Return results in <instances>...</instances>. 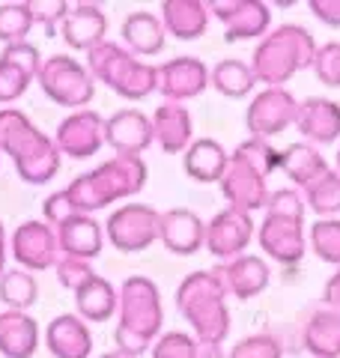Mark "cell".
Returning a JSON list of instances; mask_svg holds the SVG:
<instances>
[{"label": "cell", "mask_w": 340, "mask_h": 358, "mask_svg": "<svg viewBox=\"0 0 340 358\" xmlns=\"http://www.w3.org/2000/svg\"><path fill=\"white\" fill-rule=\"evenodd\" d=\"M69 3L66 0H30V15H33V24H42L48 33H54V24L69 15Z\"/></svg>", "instance_id": "b9f144b4"}, {"label": "cell", "mask_w": 340, "mask_h": 358, "mask_svg": "<svg viewBox=\"0 0 340 358\" xmlns=\"http://www.w3.org/2000/svg\"><path fill=\"white\" fill-rule=\"evenodd\" d=\"M313 72L325 87H340V42H325L316 51Z\"/></svg>", "instance_id": "ab89813d"}, {"label": "cell", "mask_w": 340, "mask_h": 358, "mask_svg": "<svg viewBox=\"0 0 340 358\" xmlns=\"http://www.w3.org/2000/svg\"><path fill=\"white\" fill-rule=\"evenodd\" d=\"M260 248L266 251L281 266H296L304 251H308V236H304V218L283 215V212H266V218L257 227Z\"/></svg>", "instance_id": "8fae6325"}, {"label": "cell", "mask_w": 340, "mask_h": 358, "mask_svg": "<svg viewBox=\"0 0 340 358\" xmlns=\"http://www.w3.org/2000/svg\"><path fill=\"white\" fill-rule=\"evenodd\" d=\"M162 24L170 36L183 42L200 39L209 27V3H200V0H164Z\"/></svg>", "instance_id": "4316f807"}, {"label": "cell", "mask_w": 340, "mask_h": 358, "mask_svg": "<svg viewBox=\"0 0 340 358\" xmlns=\"http://www.w3.org/2000/svg\"><path fill=\"white\" fill-rule=\"evenodd\" d=\"M209 87V69L197 57H176L158 66V93L167 102H188Z\"/></svg>", "instance_id": "e0dca14e"}, {"label": "cell", "mask_w": 340, "mask_h": 358, "mask_svg": "<svg viewBox=\"0 0 340 358\" xmlns=\"http://www.w3.org/2000/svg\"><path fill=\"white\" fill-rule=\"evenodd\" d=\"M75 305H78V317L87 322H105L113 317V310L120 305V293L113 289L108 278L93 275L90 281L75 293Z\"/></svg>", "instance_id": "1f68e13d"}, {"label": "cell", "mask_w": 340, "mask_h": 358, "mask_svg": "<svg viewBox=\"0 0 340 358\" xmlns=\"http://www.w3.org/2000/svg\"><path fill=\"white\" fill-rule=\"evenodd\" d=\"M13 257L18 260V268L27 272H42L60 260V242L57 230L48 221H24L13 233Z\"/></svg>", "instance_id": "5bb4252c"}, {"label": "cell", "mask_w": 340, "mask_h": 358, "mask_svg": "<svg viewBox=\"0 0 340 358\" xmlns=\"http://www.w3.org/2000/svg\"><path fill=\"white\" fill-rule=\"evenodd\" d=\"M209 84L218 90L221 96L227 99H242L254 90L257 78H254V69L251 63H242V60H221L212 66L209 72Z\"/></svg>", "instance_id": "d6a6232c"}, {"label": "cell", "mask_w": 340, "mask_h": 358, "mask_svg": "<svg viewBox=\"0 0 340 358\" xmlns=\"http://www.w3.org/2000/svg\"><path fill=\"white\" fill-rule=\"evenodd\" d=\"M278 167H281V152L271 150L269 141L248 138L230 155V164H227L221 176V194L233 209L248 212V215L257 209H266L271 194L266 179Z\"/></svg>", "instance_id": "7a4b0ae2"}, {"label": "cell", "mask_w": 340, "mask_h": 358, "mask_svg": "<svg viewBox=\"0 0 340 358\" xmlns=\"http://www.w3.org/2000/svg\"><path fill=\"white\" fill-rule=\"evenodd\" d=\"M302 343L313 358H340V310L320 308L304 322Z\"/></svg>", "instance_id": "83f0119b"}, {"label": "cell", "mask_w": 340, "mask_h": 358, "mask_svg": "<svg viewBox=\"0 0 340 358\" xmlns=\"http://www.w3.org/2000/svg\"><path fill=\"white\" fill-rule=\"evenodd\" d=\"M57 150L69 159H90L105 143V117L93 108L75 110L57 126Z\"/></svg>", "instance_id": "9a60e30c"}, {"label": "cell", "mask_w": 340, "mask_h": 358, "mask_svg": "<svg viewBox=\"0 0 340 358\" xmlns=\"http://www.w3.org/2000/svg\"><path fill=\"white\" fill-rule=\"evenodd\" d=\"M42 209H45V221H48L51 227H57L60 221H66L69 215H75V206H72V200H69V194H66V192L51 194V197L42 203Z\"/></svg>", "instance_id": "7bdbcfd3"}, {"label": "cell", "mask_w": 340, "mask_h": 358, "mask_svg": "<svg viewBox=\"0 0 340 358\" xmlns=\"http://www.w3.org/2000/svg\"><path fill=\"white\" fill-rule=\"evenodd\" d=\"M215 275L221 278L227 296H236V299H242V301L260 296L269 287V281H271L269 263L263 260V257H257V254L236 257V260H230V263H224V266L215 268Z\"/></svg>", "instance_id": "ffe728a7"}, {"label": "cell", "mask_w": 340, "mask_h": 358, "mask_svg": "<svg viewBox=\"0 0 340 358\" xmlns=\"http://www.w3.org/2000/svg\"><path fill=\"white\" fill-rule=\"evenodd\" d=\"M209 13L224 24L227 42L266 36L271 24V9L263 0H212Z\"/></svg>", "instance_id": "4fadbf2b"}, {"label": "cell", "mask_w": 340, "mask_h": 358, "mask_svg": "<svg viewBox=\"0 0 340 358\" xmlns=\"http://www.w3.org/2000/svg\"><path fill=\"white\" fill-rule=\"evenodd\" d=\"M143 185H146V162L141 155H113V159L101 162L96 171L81 173L63 192L69 194L75 212L87 215V212L111 206L113 200L143 192Z\"/></svg>", "instance_id": "277c9868"}, {"label": "cell", "mask_w": 340, "mask_h": 358, "mask_svg": "<svg viewBox=\"0 0 340 358\" xmlns=\"http://www.w3.org/2000/svg\"><path fill=\"white\" fill-rule=\"evenodd\" d=\"M153 141V117H146L143 110L126 108L105 120V143L117 155H141Z\"/></svg>", "instance_id": "ac0fdd59"}, {"label": "cell", "mask_w": 340, "mask_h": 358, "mask_svg": "<svg viewBox=\"0 0 340 358\" xmlns=\"http://www.w3.org/2000/svg\"><path fill=\"white\" fill-rule=\"evenodd\" d=\"M254 227L257 224L248 212L227 206L206 224V245H203V248H206L212 257H218V260L230 263L236 257H242L245 248L251 245Z\"/></svg>", "instance_id": "7c38bea8"}, {"label": "cell", "mask_w": 340, "mask_h": 358, "mask_svg": "<svg viewBox=\"0 0 340 358\" xmlns=\"http://www.w3.org/2000/svg\"><path fill=\"white\" fill-rule=\"evenodd\" d=\"M3 263H6V233H3V224H0V275L6 272Z\"/></svg>", "instance_id": "bcb514c9"}, {"label": "cell", "mask_w": 340, "mask_h": 358, "mask_svg": "<svg viewBox=\"0 0 340 358\" xmlns=\"http://www.w3.org/2000/svg\"><path fill=\"white\" fill-rule=\"evenodd\" d=\"M316 39L308 27L302 24H281L271 33H266L254 48L251 69L257 84L266 87H283L296 72L313 69L316 60Z\"/></svg>", "instance_id": "5b68a950"}, {"label": "cell", "mask_w": 340, "mask_h": 358, "mask_svg": "<svg viewBox=\"0 0 340 358\" xmlns=\"http://www.w3.org/2000/svg\"><path fill=\"white\" fill-rule=\"evenodd\" d=\"M302 194H304L308 209H313L320 218L340 215V173L337 171H325L320 179H313Z\"/></svg>", "instance_id": "e575fe53"}, {"label": "cell", "mask_w": 340, "mask_h": 358, "mask_svg": "<svg viewBox=\"0 0 340 358\" xmlns=\"http://www.w3.org/2000/svg\"><path fill=\"white\" fill-rule=\"evenodd\" d=\"M334 164H337V173H340V147H337V155H334Z\"/></svg>", "instance_id": "c3c4849f"}, {"label": "cell", "mask_w": 340, "mask_h": 358, "mask_svg": "<svg viewBox=\"0 0 340 358\" xmlns=\"http://www.w3.org/2000/svg\"><path fill=\"white\" fill-rule=\"evenodd\" d=\"M158 221H162V212H155L153 206L126 203L117 212H111V218L105 224L108 242L117 251H126V254L143 251L153 242H158Z\"/></svg>", "instance_id": "30bf717a"}, {"label": "cell", "mask_w": 340, "mask_h": 358, "mask_svg": "<svg viewBox=\"0 0 340 358\" xmlns=\"http://www.w3.org/2000/svg\"><path fill=\"white\" fill-rule=\"evenodd\" d=\"M153 358H224L221 346L200 343L194 334L167 331L153 343Z\"/></svg>", "instance_id": "836d02e7"}, {"label": "cell", "mask_w": 340, "mask_h": 358, "mask_svg": "<svg viewBox=\"0 0 340 358\" xmlns=\"http://www.w3.org/2000/svg\"><path fill=\"white\" fill-rule=\"evenodd\" d=\"M162 326H164V308L155 281L143 275L126 278L120 287V322L117 331H113L117 350L132 358L143 355L162 338Z\"/></svg>", "instance_id": "6da1fadb"}, {"label": "cell", "mask_w": 340, "mask_h": 358, "mask_svg": "<svg viewBox=\"0 0 340 358\" xmlns=\"http://www.w3.org/2000/svg\"><path fill=\"white\" fill-rule=\"evenodd\" d=\"M39 346V326L27 310L0 313V355L6 358H33Z\"/></svg>", "instance_id": "484cf974"}, {"label": "cell", "mask_w": 340, "mask_h": 358, "mask_svg": "<svg viewBox=\"0 0 340 358\" xmlns=\"http://www.w3.org/2000/svg\"><path fill=\"white\" fill-rule=\"evenodd\" d=\"M176 308L200 343L221 346L227 341L230 334L227 289L215 272H191L176 289Z\"/></svg>", "instance_id": "8992f818"}, {"label": "cell", "mask_w": 340, "mask_h": 358, "mask_svg": "<svg viewBox=\"0 0 340 358\" xmlns=\"http://www.w3.org/2000/svg\"><path fill=\"white\" fill-rule=\"evenodd\" d=\"M323 301H325V308L340 310V268H334V275L325 281V287H323Z\"/></svg>", "instance_id": "f6af8a7d"}, {"label": "cell", "mask_w": 340, "mask_h": 358, "mask_svg": "<svg viewBox=\"0 0 340 358\" xmlns=\"http://www.w3.org/2000/svg\"><path fill=\"white\" fill-rule=\"evenodd\" d=\"M283 176L292 179V185L296 188H308L313 179H320L325 171H332L325 162V155L313 147V143H290L287 150H281V167Z\"/></svg>", "instance_id": "f546056e"}, {"label": "cell", "mask_w": 340, "mask_h": 358, "mask_svg": "<svg viewBox=\"0 0 340 358\" xmlns=\"http://www.w3.org/2000/svg\"><path fill=\"white\" fill-rule=\"evenodd\" d=\"M227 164H230V152L212 138L191 141V147L183 155V167L194 182H221Z\"/></svg>", "instance_id": "f1b7e54d"}, {"label": "cell", "mask_w": 340, "mask_h": 358, "mask_svg": "<svg viewBox=\"0 0 340 358\" xmlns=\"http://www.w3.org/2000/svg\"><path fill=\"white\" fill-rule=\"evenodd\" d=\"M153 134H155V143L164 152H170V155L185 152L191 147V134H194L188 108L173 105V102H164L162 108H155V114H153Z\"/></svg>", "instance_id": "d4e9b609"}, {"label": "cell", "mask_w": 340, "mask_h": 358, "mask_svg": "<svg viewBox=\"0 0 340 358\" xmlns=\"http://www.w3.org/2000/svg\"><path fill=\"white\" fill-rule=\"evenodd\" d=\"M39 296L36 278H33L27 268H9V272L0 275V301L9 310H27Z\"/></svg>", "instance_id": "d590c367"}, {"label": "cell", "mask_w": 340, "mask_h": 358, "mask_svg": "<svg viewBox=\"0 0 340 358\" xmlns=\"http://www.w3.org/2000/svg\"><path fill=\"white\" fill-rule=\"evenodd\" d=\"M311 251L323 263L340 268V218H320L311 227Z\"/></svg>", "instance_id": "8d00e7d4"}, {"label": "cell", "mask_w": 340, "mask_h": 358, "mask_svg": "<svg viewBox=\"0 0 340 358\" xmlns=\"http://www.w3.org/2000/svg\"><path fill=\"white\" fill-rule=\"evenodd\" d=\"M39 66L42 57L36 45H6L3 54H0V105H9L18 96H24L30 81L39 75Z\"/></svg>", "instance_id": "2e32d148"}, {"label": "cell", "mask_w": 340, "mask_h": 358, "mask_svg": "<svg viewBox=\"0 0 340 358\" xmlns=\"http://www.w3.org/2000/svg\"><path fill=\"white\" fill-rule=\"evenodd\" d=\"M36 81L42 87V93L51 99V102L63 105V108H81L93 102L96 93V78L90 75V69L81 63L69 57V54H54V57L42 60Z\"/></svg>", "instance_id": "ba28073f"}, {"label": "cell", "mask_w": 340, "mask_h": 358, "mask_svg": "<svg viewBox=\"0 0 340 358\" xmlns=\"http://www.w3.org/2000/svg\"><path fill=\"white\" fill-rule=\"evenodd\" d=\"M45 343L54 358H90L93 334L78 313H60L45 329Z\"/></svg>", "instance_id": "cb8c5ba5"}, {"label": "cell", "mask_w": 340, "mask_h": 358, "mask_svg": "<svg viewBox=\"0 0 340 358\" xmlns=\"http://www.w3.org/2000/svg\"><path fill=\"white\" fill-rule=\"evenodd\" d=\"M299 102L287 87H266L251 99L245 110V126L257 141H271L290 126H296Z\"/></svg>", "instance_id": "9c48e42d"}, {"label": "cell", "mask_w": 340, "mask_h": 358, "mask_svg": "<svg viewBox=\"0 0 340 358\" xmlns=\"http://www.w3.org/2000/svg\"><path fill=\"white\" fill-rule=\"evenodd\" d=\"M311 13L328 27H340V0H311Z\"/></svg>", "instance_id": "ee69618b"}, {"label": "cell", "mask_w": 340, "mask_h": 358, "mask_svg": "<svg viewBox=\"0 0 340 358\" xmlns=\"http://www.w3.org/2000/svg\"><path fill=\"white\" fill-rule=\"evenodd\" d=\"M227 358H283V346L275 334H251L236 343Z\"/></svg>", "instance_id": "f35d334b"}, {"label": "cell", "mask_w": 340, "mask_h": 358, "mask_svg": "<svg viewBox=\"0 0 340 358\" xmlns=\"http://www.w3.org/2000/svg\"><path fill=\"white\" fill-rule=\"evenodd\" d=\"M167 30L162 24V18L153 13H132L122 21V39H126L129 51L138 57H155L164 48Z\"/></svg>", "instance_id": "4dcf8cb0"}, {"label": "cell", "mask_w": 340, "mask_h": 358, "mask_svg": "<svg viewBox=\"0 0 340 358\" xmlns=\"http://www.w3.org/2000/svg\"><path fill=\"white\" fill-rule=\"evenodd\" d=\"M0 152L13 159L18 176L30 185L51 182L60 171L57 143L15 108L0 110Z\"/></svg>", "instance_id": "3957f363"}, {"label": "cell", "mask_w": 340, "mask_h": 358, "mask_svg": "<svg viewBox=\"0 0 340 358\" xmlns=\"http://www.w3.org/2000/svg\"><path fill=\"white\" fill-rule=\"evenodd\" d=\"M296 129L302 131L304 143H334L340 138V105L334 99L311 96L299 102Z\"/></svg>", "instance_id": "44dd1931"}, {"label": "cell", "mask_w": 340, "mask_h": 358, "mask_svg": "<svg viewBox=\"0 0 340 358\" xmlns=\"http://www.w3.org/2000/svg\"><path fill=\"white\" fill-rule=\"evenodd\" d=\"M57 242H60L63 257H78V260H96L101 254V224L96 218L84 215V212H75L66 221L57 224Z\"/></svg>", "instance_id": "603a6c76"}, {"label": "cell", "mask_w": 340, "mask_h": 358, "mask_svg": "<svg viewBox=\"0 0 340 358\" xmlns=\"http://www.w3.org/2000/svg\"><path fill=\"white\" fill-rule=\"evenodd\" d=\"M99 358H132L126 352H120V350H113V352H105V355H99Z\"/></svg>", "instance_id": "7dc6e473"}, {"label": "cell", "mask_w": 340, "mask_h": 358, "mask_svg": "<svg viewBox=\"0 0 340 358\" xmlns=\"http://www.w3.org/2000/svg\"><path fill=\"white\" fill-rule=\"evenodd\" d=\"M87 69L96 81L108 84L113 93L122 99H146L158 90V69L150 63H143L138 54L122 48L117 42H101L99 48L87 54Z\"/></svg>", "instance_id": "52a82bcc"}, {"label": "cell", "mask_w": 340, "mask_h": 358, "mask_svg": "<svg viewBox=\"0 0 340 358\" xmlns=\"http://www.w3.org/2000/svg\"><path fill=\"white\" fill-rule=\"evenodd\" d=\"M54 268H57V281H60L66 289H72V293H78V289L96 275L93 268H90V263L78 260V257H60Z\"/></svg>", "instance_id": "60d3db41"}, {"label": "cell", "mask_w": 340, "mask_h": 358, "mask_svg": "<svg viewBox=\"0 0 340 358\" xmlns=\"http://www.w3.org/2000/svg\"><path fill=\"white\" fill-rule=\"evenodd\" d=\"M108 18L93 3H78L69 9V15L60 21V39L75 51H93L105 42Z\"/></svg>", "instance_id": "7402d4cb"}, {"label": "cell", "mask_w": 340, "mask_h": 358, "mask_svg": "<svg viewBox=\"0 0 340 358\" xmlns=\"http://www.w3.org/2000/svg\"><path fill=\"white\" fill-rule=\"evenodd\" d=\"M33 27L30 3H0V42L21 45Z\"/></svg>", "instance_id": "74e56055"}, {"label": "cell", "mask_w": 340, "mask_h": 358, "mask_svg": "<svg viewBox=\"0 0 340 358\" xmlns=\"http://www.w3.org/2000/svg\"><path fill=\"white\" fill-rule=\"evenodd\" d=\"M158 242L170 254L191 257L206 245V224L191 209H167L162 212V221H158Z\"/></svg>", "instance_id": "d6986e66"}]
</instances>
